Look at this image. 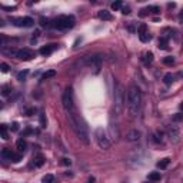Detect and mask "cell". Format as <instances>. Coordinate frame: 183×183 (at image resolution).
Instances as JSON below:
<instances>
[{"label":"cell","instance_id":"cell-1","mask_svg":"<svg viewBox=\"0 0 183 183\" xmlns=\"http://www.w3.org/2000/svg\"><path fill=\"white\" fill-rule=\"evenodd\" d=\"M140 105H142V91L137 86L132 84L127 89V93H126V107H127L130 117L137 116V113L140 110Z\"/></svg>","mask_w":183,"mask_h":183},{"label":"cell","instance_id":"cell-2","mask_svg":"<svg viewBox=\"0 0 183 183\" xmlns=\"http://www.w3.org/2000/svg\"><path fill=\"white\" fill-rule=\"evenodd\" d=\"M67 119H69V123L72 126V129L74 130L77 139L83 143V145H89L90 143V137H89V132H87V127L84 126V123L82 122L80 116L76 113H72V115H67Z\"/></svg>","mask_w":183,"mask_h":183},{"label":"cell","instance_id":"cell-3","mask_svg":"<svg viewBox=\"0 0 183 183\" xmlns=\"http://www.w3.org/2000/svg\"><path fill=\"white\" fill-rule=\"evenodd\" d=\"M113 100H115V112L116 115H120L126 102V95H125V89L120 83H115V91H113Z\"/></svg>","mask_w":183,"mask_h":183},{"label":"cell","instance_id":"cell-4","mask_svg":"<svg viewBox=\"0 0 183 183\" xmlns=\"http://www.w3.org/2000/svg\"><path fill=\"white\" fill-rule=\"evenodd\" d=\"M62 105L66 110L67 115H72V113H76V106H74V96H73V89L72 87H67L64 90V93L62 96Z\"/></svg>","mask_w":183,"mask_h":183},{"label":"cell","instance_id":"cell-5","mask_svg":"<svg viewBox=\"0 0 183 183\" xmlns=\"http://www.w3.org/2000/svg\"><path fill=\"white\" fill-rule=\"evenodd\" d=\"M74 23H76V20L72 15H62V16L54 19L53 26L57 30H67V29H72L74 26Z\"/></svg>","mask_w":183,"mask_h":183},{"label":"cell","instance_id":"cell-6","mask_svg":"<svg viewBox=\"0 0 183 183\" xmlns=\"http://www.w3.org/2000/svg\"><path fill=\"white\" fill-rule=\"evenodd\" d=\"M95 136H96V142H97L100 149L106 150V149H109L112 146V142H110V139H109V136H107V133H106V130L103 127H97Z\"/></svg>","mask_w":183,"mask_h":183},{"label":"cell","instance_id":"cell-7","mask_svg":"<svg viewBox=\"0 0 183 183\" xmlns=\"http://www.w3.org/2000/svg\"><path fill=\"white\" fill-rule=\"evenodd\" d=\"M87 63H89V66H90L91 69H93V73H95V74H97V73L100 72V69H102L103 57H102L100 54L90 56V57H87Z\"/></svg>","mask_w":183,"mask_h":183},{"label":"cell","instance_id":"cell-8","mask_svg":"<svg viewBox=\"0 0 183 183\" xmlns=\"http://www.w3.org/2000/svg\"><path fill=\"white\" fill-rule=\"evenodd\" d=\"M10 22L17 27H32L34 25V20L29 16H26V17H12Z\"/></svg>","mask_w":183,"mask_h":183},{"label":"cell","instance_id":"cell-9","mask_svg":"<svg viewBox=\"0 0 183 183\" xmlns=\"http://www.w3.org/2000/svg\"><path fill=\"white\" fill-rule=\"evenodd\" d=\"M166 133H167V137H169V140H170L172 143H177V142L180 140V132H179L177 126H174V125L167 126Z\"/></svg>","mask_w":183,"mask_h":183},{"label":"cell","instance_id":"cell-10","mask_svg":"<svg viewBox=\"0 0 183 183\" xmlns=\"http://www.w3.org/2000/svg\"><path fill=\"white\" fill-rule=\"evenodd\" d=\"M34 56H36V53H34L32 49H27V47L20 49V50H17V53H16V57H17V59H20V60H25V62L32 60Z\"/></svg>","mask_w":183,"mask_h":183},{"label":"cell","instance_id":"cell-11","mask_svg":"<svg viewBox=\"0 0 183 183\" xmlns=\"http://www.w3.org/2000/svg\"><path fill=\"white\" fill-rule=\"evenodd\" d=\"M140 137H142V133L137 129H132V130H129L126 133V140L127 142H139Z\"/></svg>","mask_w":183,"mask_h":183},{"label":"cell","instance_id":"cell-12","mask_svg":"<svg viewBox=\"0 0 183 183\" xmlns=\"http://www.w3.org/2000/svg\"><path fill=\"white\" fill-rule=\"evenodd\" d=\"M56 49H57V44L52 43V44H46V46H42V47H40V50H39V53H40L42 56H49V54H52V53H53Z\"/></svg>","mask_w":183,"mask_h":183},{"label":"cell","instance_id":"cell-13","mask_svg":"<svg viewBox=\"0 0 183 183\" xmlns=\"http://www.w3.org/2000/svg\"><path fill=\"white\" fill-rule=\"evenodd\" d=\"M44 156L43 154H37V156H34L33 159H32V163H30V166L32 167H42L43 164H44Z\"/></svg>","mask_w":183,"mask_h":183},{"label":"cell","instance_id":"cell-14","mask_svg":"<svg viewBox=\"0 0 183 183\" xmlns=\"http://www.w3.org/2000/svg\"><path fill=\"white\" fill-rule=\"evenodd\" d=\"M97 17L100 19V20H112L113 19V16H112V13L110 12H107V10H100L99 13H97Z\"/></svg>","mask_w":183,"mask_h":183},{"label":"cell","instance_id":"cell-15","mask_svg":"<svg viewBox=\"0 0 183 183\" xmlns=\"http://www.w3.org/2000/svg\"><path fill=\"white\" fill-rule=\"evenodd\" d=\"M16 147H17V150H19V153H23L25 150H26V147H27V143H26V140L22 137V139H19L17 142H16Z\"/></svg>","mask_w":183,"mask_h":183},{"label":"cell","instance_id":"cell-16","mask_svg":"<svg viewBox=\"0 0 183 183\" xmlns=\"http://www.w3.org/2000/svg\"><path fill=\"white\" fill-rule=\"evenodd\" d=\"M143 63H145V66H150V64L153 63V53H152V52H146V53H145Z\"/></svg>","mask_w":183,"mask_h":183},{"label":"cell","instance_id":"cell-17","mask_svg":"<svg viewBox=\"0 0 183 183\" xmlns=\"http://www.w3.org/2000/svg\"><path fill=\"white\" fill-rule=\"evenodd\" d=\"M12 156H13V152H12L10 149L5 147V149L2 150V157H3L5 160H12Z\"/></svg>","mask_w":183,"mask_h":183},{"label":"cell","instance_id":"cell-18","mask_svg":"<svg viewBox=\"0 0 183 183\" xmlns=\"http://www.w3.org/2000/svg\"><path fill=\"white\" fill-rule=\"evenodd\" d=\"M167 44H169V40H167V37H160L159 39V49L160 50H166L167 49Z\"/></svg>","mask_w":183,"mask_h":183},{"label":"cell","instance_id":"cell-19","mask_svg":"<svg viewBox=\"0 0 183 183\" xmlns=\"http://www.w3.org/2000/svg\"><path fill=\"white\" fill-rule=\"evenodd\" d=\"M139 39H140V42L147 43V42H150V40H152V36H150V33H149V32H145V33H140V34H139Z\"/></svg>","mask_w":183,"mask_h":183},{"label":"cell","instance_id":"cell-20","mask_svg":"<svg viewBox=\"0 0 183 183\" xmlns=\"http://www.w3.org/2000/svg\"><path fill=\"white\" fill-rule=\"evenodd\" d=\"M152 140L154 142V143H162L163 142V137H162V132H154L153 135H152Z\"/></svg>","mask_w":183,"mask_h":183},{"label":"cell","instance_id":"cell-21","mask_svg":"<svg viewBox=\"0 0 183 183\" xmlns=\"http://www.w3.org/2000/svg\"><path fill=\"white\" fill-rule=\"evenodd\" d=\"M147 179H149L150 182H159V180L162 179V176H160L159 172H152V173L147 176Z\"/></svg>","mask_w":183,"mask_h":183},{"label":"cell","instance_id":"cell-22","mask_svg":"<svg viewBox=\"0 0 183 183\" xmlns=\"http://www.w3.org/2000/svg\"><path fill=\"white\" fill-rule=\"evenodd\" d=\"M169 163H170V159H169V157H164V159H162L160 162H157V167H159V169H166V167L169 166Z\"/></svg>","mask_w":183,"mask_h":183},{"label":"cell","instance_id":"cell-23","mask_svg":"<svg viewBox=\"0 0 183 183\" xmlns=\"http://www.w3.org/2000/svg\"><path fill=\"white\" fill-rule=\"evenodd\" d=\"M54 76H56V72L54 70H47V72H44L42 74V80H47V79H52Z\"/></svg>","mask_w":183,"mask_h":183},{"label":"cell","instance_id":"cell-24","mask_svg":"<svg viewBox=\"0 0 183 183\" xmlns=\"http://www.w3.org/2000/svg\"><path fill=\"white\" fill-rule=\"evenodd\" d=\"M173 79H174V77H173V74H172V73H166V74H164V77H163V80H164V83H166L167 86L173 83Z\"/></svg>","mask_w":183,"mask_h":183},{"label":"cell","instance_id":"cell-25","mask_svg":"<svg viewBox=\"0 0 183 183\" xmlns=\"http://www.w3.org/2000/svg\"><path fill=\"white\" fill-rule=\"evenodd\" d=\"M0 132H2V137H3L5 140L9 139V135H7V126H6V125H2V126H0Z\"/></svg>","mask_w":183,"mask_h":183},{"label":"cell","instance_id":"cell-26","mask_svg":"<svg viewBox=\"0 0 183 183\" xmlns=\"http://www.w3.org/2000/svg\"><path fill=\"white\" fill-rule=\"evenodd\" d=\"M146 9H147V12H149V13H153V15L160 13V9H159L157 6H147Z\"/></svg>","mask_w":183,"mask_h":183},{"label":"cell","instance_id":"cell-27","mask_svg":"<svg viewBox=\"0 0 183 183\" xmlns=\"http://www.w3.org/2000/svg\"><path fill=\"white\" fill-rule=\"evenodd\" d=\"M163 63L167 64V66H172V64H174V59H173L172 56H166V57L163 59Z\"/></svg>","mask_w":183,"mask_h":183},{"label":"cell","instance_id":"cell-28","mask_svg":"<svg viewBox=\"0 0 183 183\" xmlns=\"http://www.w3.org/2000/svg\"><path fill=\"white\" fill-rule=\"evenodd\" d=\"M26 76H27V70L19 72V73H17V80H19V82H23V80H26Z\"/></svg>","mask_w":183,"mask_h":183},{"label":"cell","instance_id":"cell-29","mask_svg":"<svg viewBox=\"0 0 183 183\" xmlns=\"http://www.w3.org/2000/svg\"><path fill=\"white\" fill-rule=\"evenodd\" d=\"M42 180H43V183H53L54 182V176L53 174H46Z\"/></svg>","mask_w":183,"mask_h":183},{"label":"cell","instance_id":"cell-30","mask_svg":"<svg viewBox=\"0 0 183 183\" xmlns=\"http://www.w3.org/2000/svg\"><path fill=\"white\" fill-rule=\"evenodd\" d=\"M10 91H12V87H10V86H3V87H2V95H3V96H9Z\"/></svg>","mask_w":183,"mask_h":183},{"label":"cell","instance_id":"cell-31","mask_svg":"<svg viewBox=\"0 0 183 183\" xmlns=\"http://www.w3.org/2000/svg\"><path fill=\"white\" fill-rule=\"evenodd\" d=\"M172 120H173L174 123H179V122H183V115H180V113H176V115H173V117H172Z\"/></svg>","mask_w":183,"mask_h":183},{"label":"cell","instance_id":"cell-32","mask_svg":"<svg viewBox=\"0 0 183 183\" xmlns=\"http://www.w3.org/2000/svg\"><path fill=\"white\" fill-rule=\"evenodd\" d=\"M39 120H40V127H43V129H44V127L47 126V119H46V116H44L43 113L40 115V119H39Z\"/></svg>","mask_w":183,"mask_h":183},{"label":"cell","instance_id":"cell-33","mask_svg":"<svg viewBox=\"0 0 183 183\" xmlns=\"http://www.w3.org/2000/svg\"><path fill=\"white\" fill-rule=\"evenodd\" d=\"M123 6H122V2H120V0H117V2H113L112 3V9L113 10H120Z\"/></svg>","mask_w":183,"mask_h":183},{"label":"cell","instance_id":"cell-34","mask_svg":"<svg viewBox=\"0 0 183 183\" xmlns=\"http://www.w3.org/2000/svg\"><path fill=\"white\" fill-rule=\"evenodd\" d=\"M20 160H22V154H20V153H13V156H12V162L19 163Z\"/></svg>","mask_w":183,"mask_h":183},{"label":"cell","instance_id":"cell-35","mask_svg":"<svg viewBox=\"0 0 183 183\" xmlns=\"http://www.w3.org/2000/svg\"><path fill=\"white\" fill-rule=\"evenodd\" d=\"M9 69H10V67H9V64H7V63H2V64H0V70H2L3 73H7V72H9Z\"/></svg>","mask_w":183,"mask_h":183},{"label":"cell","instance_id":"cell-36","mask_svg":"<svg viewBox=\"0 0 183 183\" xmlns=\"http://www.w3.org/2000/svg\"><path fill=\"white\" fill-rule=\"evenodd\" d=\"M145 32H147V26H146V25H142V26H139V29H137V34H140V33H145Z\"/></svg>","mask_w":183,"mask_h":183},{"label":"cell","instance_id":"cell-37","mask_svg":"<svg viewBox=\"0 0 183 183\" xmlns=\"http://www.w3.org/2000/svg\"><path fill=\"white\" fill-rule=\"evenodd\" d=\"M62 164H63V166H70V164H72V160L67 159V157H63V159H62Z\"/></svg>","mask_w":183,"mask_h":183},{"label":"cell","instance_id":"cell-38","mask_svg":"<svg viewBox=\"0 0 183 183\" xmlns=\"http://www.w3.org/2000/svg\"><path fill=\"white\" fill-rule=\"evenodd\" d=\"M40 25H42L43 27H46V26H49V20L44 19V17H42V19H40Z\"/></svg>","mask_w":183,"mask_h":183},{"label":"cell","instance_id":"cell-39","mask_svg":"<svg viewBox=\"0 0 183 183\" xmlns=\"http://www.w3.org/2000/svg\"><path fill=\"white\" fill-rule=\"evenodd\" d=\"M122 13H123V15H129V13H130V7H129V6L122 7Z\"/></svg>","mask_w":183,"mask_h":183},{"label":"cell","instance_id":"cell-40","mask_svg":"<svg viewBox=\"0 0 183 183\" xmlns=\"http://www.w3.org/2000/svg\"><path fill=\"white\" fill-rule=\"evenodd\" d=\"M12 130H13V132H17V130H19V123H17V122H15V123L12 125Z\"/></svg>","mask_w":183,"mask_h":183},{"label":"cell","instance_id":"cell-41","mask_svg":"<svg viewBox=\"0 0 183 183\" xmlns=\"http://www.w3.org/2000/svg\"><path fill=\"white\" fill-rule=\"evenodd\" d=\"M33 113H34V109H27L26 110V116H32Z\"/></svg>","mask_w":183,"mask_h":183},{"label":"cell","instance_id":"cell-42","mask_svg":"<svg viewBox=\"0 0 183 183\" xmlns=\"http://www.w3.org/2000/svg\"><path fill=\"white\" fill-rule=\"evenodd\" d=\"M30 133H32V129H30V127H27V129L23 132V137H25V136H27V135H30Z\"/></svg>","mask_w":183,"mask_h":183},{"label":"cell","instance_id":"cell-43","mask_svg":"<svg viewBox=\"0 0 183 183\" xmlns=\"http://www.w3.org/2000/svg\"><path fill=\"white\" fill-rule=\"evenodd\" d=\"M179 17H180V22H182V23H183V10H182V12H180V16H179Z\"/></svg>","mask_w":183,"mask_h":183},{"label":"cell","instance_id":"cell-44","mask_svg":"<svg viewBox=\"0 0 183 183\" xmlns=\"http://www.w3.org/2000/svg\"><path fill=\"white\" fill-rule=\"evenodd\" d=\"M93 182H95V177H90V179L87 180V183H93Z\"/></svg>","mask_w":183,"mask_h":183},{"label":"cell","instance_id":"cell-45","mask_svg":"<svg viewBox=\"0 0 183 183\" xmlns=\"http://www.w3.org/2000/svg\"><path fill=\"white\" fill-rule=\"evenodd\" d=\"M180 109H182V110H183V103H182V105H180Z\"/></svg>","mask_w":183,"mask_h":183}]
</instances>
